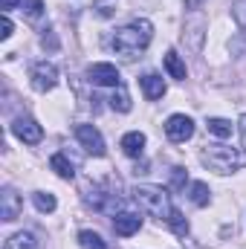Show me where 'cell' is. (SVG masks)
<instances>
[{"label":"cell","instance_id":"7a4b0ae2","mask_svg":"<svg viewBox=\"0 0 246 249\" xmlns=\"http://www.w3.org/2000/svg\"><path fill=\"white\" fill-rule=\"evenodd\" d=\"M133 200H136L148 214H154L157 220H165V223H168L171 214H174L171 194L162 186H136L133 188Z\"/></svg>","mask_w":246,"mask_h":249},{"label":"cell","instance_id":"d6986e66","mask_svg":"<svg viewBox=\"0 0 246 249\" xmlns=\"http://www.w3.org/2000/svg\"><path fill=\"white\" fill-rule=\"evenodd\" d=\"M191 203L194 206H209V186L206 183H191Z\"/></svg>","mask_w":246,"mask_h":249},{"label":"cell","instance_id":"9a60e30c","mask_svg":"<svg viewBox=\"0 0 246 249\" xmlns=\"http://www.w3.org/2000/svg\"><path fill=\"white\" fill-rule=\"evenodd\" d=\"M32 203H35V209H38V212H44V214L55 212V206H58L55 194H50V191H35V194H32Z\"/></svg>","mask_w":246,"mask_h":249},{"label":"cell","instance_id":"e0dca14e","mask_svg":"<svg viewBox=\"0 0 246 249\" xmlns=\"http://www.w3.org/2000/svg\"><path fill=\"white\" fill-rule=\"evenodd\" d=\"M78 244H81V249H107V244L102 241V235L99 232H90V229L78 232Z\"/></svg>","mask_w":246,"mask_h":249},{"label":"cell","instance_id":"83f0119b","mask_svg":"<svg viewBox=\"0 0 246 249\" xmlns=\"http://www.w3.org/2000/svg\"><path fill=\"white\" fill-rule=\"evenodd\" d=\"M206 0H185V9H200Z\"/></svg>","mask_w":246,"mask_h":249},{"label":"cell","instance_id":"4fadbf2b","mask_svg":"<svg viewBox=\"0 0 246 249\" xmlns=\"http://www.w3.org/2000/svg\"><path fill=\"white\" fill-rule=\"evenodd\" d=\"M50 168H53L61 180H72V177H75V165H72V160H67V154H53Z\"/></svg>","mask_w":246,"mask_h":249},{"label":"cell","instance_id":"484cf974","mask_svg":"<svg viewBox=\"0 0 246 249\" xmlns=\"http://www.w3.org/2000/svg\"><path fill=\"white\" fill-rule=\"evenodd\" d=\"M113 9H116V6H113V3H107V0H102V3H96V12H99L102 18H107V15H113Z\"/></svg>","mask_w":246,"mask_h":249},{"label":"cell","instance_id":"ba28073f","mask_svg":"<svg viewBox=\"0 0 246 249\" xmlns=\"http://www.w3.org/2000/svg\"><path fill=\"white\" fill-rule=\"evenodd\" d=\"M165 133H168L171 142H185V139L194 136V122H191L185 113H174V116H168V122H165Z\"/></svg>","mask_w":246,"mask_h":249},{"label":"cell","instance_id":"cb8c5ba5","mask_svg":"<svg viewBox=\"0 0 246 249\" xmlns=\"http://www.w3.org/2000/svg\"><path fill=\"white\" fill-rule=\"evenodd\" d=\"M171 188L174 191L185 188V168H171Z\"/></svg>","mask_w":246,"mask_h":249},{"label":"cell","instance_id":"6da1fadb","mask_svg":"<svg viewBox=\"0 0 246 249\" xmlns=\"http://www.w3.org/2000/svg\"><path fill=\"white\" fill-rule=\"evenodd\" d=\"M151 38H154L151 20L136 18V20H130L127 26L116 29V35H113V50H116V55H122V58H136V55L151 44Z\"/></svg>","mask_w":246,"mask_h":249},{"label":"cell","instance_id":"3957f363","mask_svg":"<svg viewBox=\"0 0 246 249\" xmlns=\"http://www.w3.org/2000/svg\"><path fill=\"white\" fill-rule=\"evenodd\" d=\"M200 160H203V165H209L217 174H232L235 168H241V154L226 145H209L200 154Z\"/></svg>","mask_w":246,"mask_h":249},{"label":"cell","instance_id":"44dd1931","mask_svg":"<svg viewBox=\"0 0 246 249\" xmlns=\"http://www.w3.org/2000/svg\"><path fill=\"white\" fill-rule=\"evenodd\" d=\"M168 226H171V232H174V235H180V238H185V235H188V220H185L177 209H174V214H171Z\"/></svg>","mask_w":246,"mask_h":249},{"label":"cell","instance_id":"8fae6325","mask_svg":"<svg viewBox=\"0 0 246 249\" xmlns=\"http://www.w3.org/2000/svg\"><path fill=\"white\" fill-rule=\"evenodd\" d=\"M145 133H139V130H130V133H124L122 142H119V148H122L127 157H133V160H139L142 154H145Z\"/></svg>","mask_w":246,"mask_h":249},{"label":"cell","instance_id":"30bf717a","mask_svg":"<svg viewBox=\"0 0 246 249\" xmlns=\"http://www.w3.org/2000/svg\"><path fill=\"white\" fill-rule=\"evenodd\" d=\"M113 229H116V235L130 238V235H136V232L142 229V217H139L136 212H119V214L113 217Z\"/></svg>","mask_w":246,"mask_h":249},{"label":"cell","instance_id":"d4e9b609","mask_svg":"<svg viewBox=\"0 0 246 249\" xmlns=\"http://www.w3.org/2000/svg\"><path fill=\"white\" fill-rule=\"evenodd\" d=\"M12 29H15V26H12L9 15H3V18H0V38H3V41H9V38H12Z\"/></svg>","mask_w":246,"mask_h":249},{"label":"cell","instance_id":"8992f818","mask_svg":"<svg viewBox=\"0 0 246 249\" xmlns=\"http://www.w3.org/2000/svg\"><path fill=\"white\" fill-rule=\"evenodd\" d=\"M87 78L93 84H99V87H122V72L113 64H90Z\"/></svg>","mask_w":246,"mask_h":249},{"label":"cell","instance_id":"9c48e42d","mask_svg":"<svg viewBox=\"0 0 246 249\" xmlns=\"http://www.w3.org/2000/svg\"><path fill=\"white\" fill-rule=\"evenodd\" d=\"M20 209H23V203H20V197L15 194V188H3L0 191V217L9 223V220H15L18 214H20Z\"/></svg>","mask_w":246,"mask_h":249},{"label":"cell","instance_id":"2e32d148","mask_svg":"<svg viewBox=\"0 0 246 249\" xmlns=\"http://www.w3.org/2000/svg\"><path fill=\"white\" fill-rule=\"evenodd\" d=\"M3 249H38V244H35V238L29 232H18L3 244Z\"/></svg>","mask_w":246,"mask_h":249},{"label":"cell","instance_id":"52a82bcc","mask_svg":"<svg viewBox=\"0 0 246 249\" xmlns=\"http://www.w3.org/2000/svg\"><path fill=\"white\" fill-rule=\"evenodd\" d=\"M12 133H15L20 142H26V145H38L41 136H44V127L35 122L32 116H18V119L12 122Z\"/></svg>","mask_w":246,"mask_h":249},{"label":"cell","instance_id":"7402d4cb","mask_svg":"<svg viewBox=\"0 0 246 249\" xmlns=\"http://www.w3.org/2000/svg\"><path fill=\"white\" fill-rule=\"evenodd\" d=\"M23 12L29 20H41L44 15V0H23Z\"/></svg>","mask_w":246,"mask_h":249},{"label":"cell","instance_id":"ac0fdd59","mask_svg":"<svg viewBox=\"0 0 246 249\" xmlns=\"http://www.w3.org/2000/svg\"><path fill=\"white\" fill-rule=\"evenodd\" d=\"M232 130H235V124L229 122V119H209V133H214V136H220V139H229L232 136Z\"/></svg>","mask_w":246,"mask_h":249},{"label":"cell","instance_id":"f1b7e54d","mask_svg":"<svg viewBox=\"0 0 246 249\" xmlns=\"http://www.w3.org/2000/svg\"><path fill=\"white\" fill-rule=\"evenodd\" d=\"M241 139H244V148H246V113L241 116Z\"/></svg>","mask_w":246,"mask_h":249},{"label":"cell","instance_id":"277c9868","mask_svg":"<svg viewBox=\"0 0 246 249\" xmlns=\"http://www.w3.org/2000/svg\"><path fill=\"white\" fill-rule=\"evenodd\" d=\"M29 78H32V87H35L38 93H50V90L58 84V67L50 64V61H38L32 67Z\"/></svg>","mask_w":246,"mask_h":249},{"label":"cell","instance_id":"4316f807","mask_svg":"<svg viewBox=\"0 0 246 249\" xmlns=\"http://www.w3.org/2000/svg\"><path fill=\"white\" fill-rule=\"evenodd\" d=\"M18 3H20V0H0V9H3V15H9L12 9H18Z\"/></svg>","mask_w":246,"mask_h":249},{"label":"cell","instance_id":"5b68a950","mask_svg":"<svg viewBox=\"0 0 246 249\" xmlns=\"http://www.w3.org/2000/svg\"><path fill=\"white\" fill-rule=\"evenodd\" d=\"M75 136H78V142L84 145V151L87 154H93V157H105V136L99 133V127L96 124H75Z\"/></svg>","mask_w":246,"mask_h":249},{"label":"cell","instance_id":"ffe728a7","mask_svg":"<svg viewBox=\"0 0 246 249\" xmlns=\"http://www.w3.org/2000/svg\"><path fill=\"white\" fill-rule=\"evenodd\" d=\"M110 107L119 110V113H127V110H130V96L124 93L122 87H116V93L110 96Z\"/></svg>","mask_w":246,"mask_h":249},{"label":"cell","instance_id":"7c38bea8","mask_svg":"<svg viewBox=\"0 0 246 249\" xmlns=\"http://www.w3.org/2000/svg\"><path fill=\"white\" fill-rule=\"evenodd\" d=\"M139 84H142V90H145V96H148L151 102H157V99L165 96V81H162V75H157V72H145V75L139 78Z\"/></svg>","mask_w":246,"mask_h":249},{"label":"cell","instance_id":"603a6c76","mask_svg":"<svg viewBox=\"0 0 246 249\" xmlns=\"http://www.w3.org/2000/svg\"><path fill=\"white\" fill-rule=\"evenodd\" d=\"M232 18L238 20V26L246 29V0H235L232 3Z\"/></svg>","mask_w":246,"mask_h":249},{"label":"cell","instance_id":"5bb4252c","mask_svg":"<svg viewBox=\"0 0 246 249\" xmlns=\"http://www.w3.org/2000/svg\"><path fill=\"white\" fill-rule=\"evenodd\" d=\"M165 70H168V75H171V78L185 81V64H183V58H180L174 50H168V53H165Z\"/></svg>","mask_w":246,"mask_h":249}]
</instances>
